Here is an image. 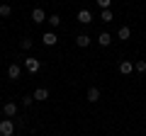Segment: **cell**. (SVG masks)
Instances as JSON below:
<instances>
[{"label":"cell","instance_id":"8fae6325","mask_svg":"<svg viewBox=\"0 0 146 136\" xmlns=\"http://www.w3.org/2000/svg\"><path fill=\"white\" fill-rule=\"evenodd\" d=\"M76 46H80V49L90 46V37L88 34H78V37H76Z\"/></svg>","mask_w":146,"mask_h":136},{"label":"cell","instance_id":"7a4b0ae2","mask_svg":"<svg viewBox=\"0 0 146 136\" xmlns=\"http://www.w3.org/2000/svg\"><path fill=\"white\" fill-rule=\"evenodd\" d=\"M25 68L29 73H36L39 68H42V61H36V58H25Z\"/></svg>","mask_w":146,"mask_h":136},{"label":"cell","instance_id":"5b68a950","mask_svg":"<svg viewBox=\"0 0 146 136\" xmlns=\"http://www.w3.org/2000/svg\"><path fill=\"white\" fill-rule=\"evenodd\" d=\"M20 75H22V68H20V63H12V66L7 68V78H10V80H17Z\"/></svg>","mask_w":146,"mask_h":136},{"label":"cell","instance_id":"5bb4252c","mask_svg":"<svg viewBox=\"0 0 146 136\" xmlns=\"http://www.w3.org/2000/svg\"><path fill=\"white\" fill-rule=\"evenodd\" d=\"M0 15H3V17H10L12 15V7L7 5V3H3V5H0Z\"/></svg>","mask_w":146,"mask_h":136},{"label":"cell","instance_id":"d6986e66","mask_svg":"<svg viewBox=\"0 0 146 136\" xmlns=\"http://www.w3.org/2000/svg\"><path fill=\"white\" fill-rule=\"evenodd\" d=\"M20 46L25 49V51H27V49H32V39H27V37H25V39L20 42Z\"/></svg>","mask_w":146,"mask_h":136},{"label":"cell","instance_id":"2e32d148","mask_svg":"<svg viewBox=\"0 0 146 136\" xmlns=\"http://www.w3.org/2000/svg\"><path fill=\"white\" fill-rule=\"evenodd\" d=\"M134 71H139V73H146V61H136V63H134Z\"/></svg>","mask_w":146,"mask_h":136},{"label":"cell","instance_id":"ffe728a7","mask_svg":"<svg viewBox=\"0 0 146 136\" xmlns=\"http://www.w3.org/2000/svg\"><path fill=\"white\" fill-rule=\"evenodd\" d=\"M32 102H34V97H22V105H25V107H29Z\"/></svg>","mask_w":146,"mask_h":136},{"label":"cell","instance_id":"9c48e42d","mask_svg":"<svg viewBox=\"0 0 146 136\" xmlns=\"http://www.w3.org/2000/svg\"><path fill=\"white\" fill-rule=\"evenodd\" d=\"M32 97H34V100H39V102H44V100H49V90H46V88H36Z\"/></svg>","mask_w":146,"mask_h":136},{"label":"cell","instance_id":"52a82bcc","mask_svg":"<svg viewBox=\"0 0 146 136\" xmlns=\"http://www.w3.org/2000/svg\"><path fill=\"white\" fill-rule=\"evenodd\" d=\"M44 44L46 46H56V42H58V37H56V32H44Z\"/></svg>","mask_w":146,"mask_h":136},{"label":"cell","instance_id":"8992f818","mask_svg":"<svg viewBox=\"0 0 146 136\" xmlns=\"http://www.w3.org/2000/svg\"><path fill=\"white\" fill-rule=\"evenodd\" d=\"M3 114H5V119L15 117V114H17V105H15V102H5V107H3Z\"/></svg>","mask_w":146,"mask_h":136},{"label":"cell","instance_id":"4fadbf2b","mask_svg":"<svg viewBox=\"0 0 146 136\" xmlns=\"http://www.w3.org/2000/svg\"><path fill=\"white\" fill-rule=\"evenodd\" d=\"M117 37H119L122 42H127V39L131 37V29H129V27H127V24H124V27H119V32H117Z\"/></svg>","mask_w":146,"mask_h":136},{"label":"cell","instance_id":"3957f363","mask_svg":"<svg viewBox=\"0 0 146 136\" xmlns=\"http://www.w3.org/2000/svg\"><path fill=\"white\" fill-rule=\"evenodd\" d=\"M76 20H78L80 24H90V22H93V15H90V10H85V7H83V10L76 15Z\"/></svg>","mask_w":146,"mask_h":136},{"label":"cell","instance_id":"ac0fdd59","mask_svg":"<svg viewBox=\"0 0 146 136\" xmlns=\"http://www.w3.org/2000/svg\"><path fill=\"white\" fill-rule=\"evenodd\" d=\"M95 3H98L100 10H110V3H112V0H95Z\"/></svg>","mask_w":146,"mask_h":136},{"label":"cell","instance_id":"9a60e30c","mask_svg":"<svg viewBox=\"0 0 146 136\" xmlns=\"http://www.w3.org/2000/svg\"><path fill=\"white\" fill-rule=\"evenodd\" d=\"M49 24H51V27H61V17H58V15H49Z\"/></svg>","mask_w":146,"mask_h":136},{"label":"cell","instance_id":"277c9868","mask_svg":"<svg viewBox=\"0 0 146 136\" xmlns=\"http://www.w3.org/2000/svg\"><path fill=\"white\" fill-rule=\"evenodd\" d=\"M32 20H34L36 24H42V22H46L49 17L44 15V10H42V7H34V10H32Z\"/></svg>","mask_w":146,"mask_h":136},{"label":"cell","instance_id":"ba28073f","mask_svg":"<svg viewBox=\"0 0 146 136\" xmlns=\"http://www.w3.org/2000/svg\"><path fill=\"white\" fill-rule=\"evenodd\" d=\"M131 71H134V63L131 61H119V73L122 75H129Z\"/></svg>","mask_w":146,"mask_h":136},{"label":"cell","instance_id":"7c38bea8","mask_svg":"<svg viewBox=\"0 0 146 136\" xmlns=\"http://www.w3.org/2000/svg\"><path fill=\"white\" fill-rule=\"evenodd\" d=\"M85 100H88V102H98V100H100V90L98 88H90L88 95H85Z\"/></svg>","mask_w":146,"mask_h":136},{"label":"cell","instance_id":"30bf717a","mask_svg":"<svg viewBox=\"0 0 146 136\" xmlns=\"http://www.w3.org/2000/svg\"><path fill=\"white\" fill-rule=\"evenodd\" d=\"M98 44H100V46H110V44H112V34H107V32H100Z\"/></svg>","mask_w":146,"mask_h":136},{"label":"cell","instance_id":"e0dca14e","mask_svg":"<svg viewBox=\"0 0 146 136\" xmlns=\"http://www.w3.org/2000/svg\"><path fill=\"white\" fill-rule=\"evenodd\" d=\"M112 20H115L112 10H102V22H112Z\"/></svg>","mask_w":146,"mask_h":136},{"label":"cell","instance_id":"6da1fadb","mask_svg":"<svg viewBox=\"0 0 146 136\" xmlns=\"http://www.w3.org/2000/svg\"><path fill=\"white\" fill-rule=\"evenodd\" d=\"M15 134V124H12V119H3L0 121V136H12Z\"/></svg>","mask_w":146,"mask_h":136}]
</instances>
